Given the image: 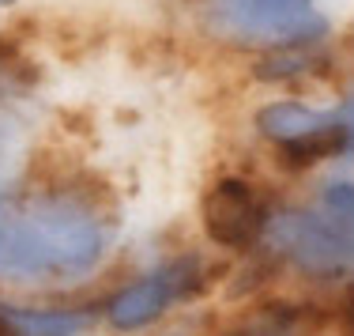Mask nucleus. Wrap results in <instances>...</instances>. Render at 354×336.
<instances>
[{"label": "nucleus", "instance_id": "obj_1", "mask_svg": "<svg viewBox=\"0 0 354 336\" xmlns=\"http://www.w3.org/2000/svg\"><path fill=\"white\" fill-rule=\"evenodd\" d=\"M113 246V215L72 189L0 193V280L61 288L91 276Z\"/></svg>", "mask_w": 354, "mask_h": 336}, {"label": "nucleus", "instance_id": "obj_2", "mask_svg": "<svg viewBox=\"0 0 354 336\" xmlns=\"http://www.w3.org/2000/svg\"><path fill=\"white\" fill-rule=\"evenodd\" d=\"M260 238L275 257L317 280L354 276V208H283L268 215Z\"/></svg>", "mask_w": 354, "mask_h": 336}, {"label": "nucleus", "instance_id": "obj_3", "mask_svg": "<svg viewBox=\"0 0 354 336\" xmlns=\"http://www.w3.org/2000/svg\"><path fill=\"white\" fill-rule=\"evenodd\" d=\"M204 27L230 46L306 49L328 35V15L317 0H207Z\"/></svg>", "mask_w": 354, "mask_h": 336}, {"label": "nucleus", "instance_id": "obj_4", "mask_svg": "<svg viewBox=\"0 0 354 336\" xmlns=\"http://www.w3.org/2000/svg\"><path fill=\"white\" fill-rule=\"evenodd\" d=\"M196 283H200L196 257H181V261H170L162 268H151L147 276L121 288L106 302V321L117 333H136L143 325H151L155 317H162L177 299L192 295Z\"/></svg>", "mask_w": 354, "mask_h": 336}, {"label": "nucleus", "instance_id": "obj_5", "mask_svg": "<svg viewBox=\"0 0 354 336\" xmlns=\"http://www.w3.org/2000/svg\"><path fill=\"white\" fill-rule=\"evenodd\" d=\"M257 129L294 163H317L332 151H343L335 110H317L306 103H268L257 114Z\"/></svg>", "mask_w": 354, "mask_h": 336}, {"label": "nucleus", "instance_id": "obj_6", "mask_svg": "<svg viewBox=\"0 0 354 336\" xmlns=\"http://www.w3.org/2000/svg\"><path fill=\"white\" fill-rule=\"evenodd\" d=\"M268 212L260 204L257 189L241 178L215 182L212 193L204 197V227L218 246L245 249L257 234H264Z\"/></svg>", "mask_w": 354, "mask_h": 336}, {"label": "nucleus", "instance_id": "obj_7", "mask_svg": "<svg viewBox=\"0 0 354 336\" xmlns=\"http://www.w3.org/2000/svg\"><path fill=\"white\" fill-rule=\"evenodd\" d=\"M95 317L87 310H27L0 302V333L4 336H83Z\"/></svg>", "mask_w": 354, "mask_h": 336}, {"label": "nucleus", "instance_id": "obj_8", "mask_svg": "<svg viewBox=\"0 0 354 336\" xmlns=\"http://www.w3.org/2000/svg\"><path fill=\"white\" fill-rule=\"evenodd\" d=\"M238 336H294V321L286 314H264L252 325H245Z\"/></svg>", "mask_w": 354, "mask_h": 336}, {"label": "nucleus", "instance_id": "obj_9", "mask_svg": "<svg viewBox=\"0 0 354 336\" xmlns=\"http://www.w3.org/2000/svg\"><path fill=\"white\" fill-rule=\"evenodd\" d=\"M339 144H343V155H354V83L347 91V103L339 110Z\"/></svg>", "mask_w": 354, "mask_h": 336}, {"label": "nucleus", "instance_id": "obj_10", "mask_svg": "<svg viewBox=\"0 0 354 336\" xmlns=\"http://www.w3.org/2000/svg\"><path fill=\"white\" fill-rule=\"evenodd\" d=\"M15 4V0H0V8H12Z\"/></svg>", "mask_w": 354, "mask_h": 336}]
</instances>
